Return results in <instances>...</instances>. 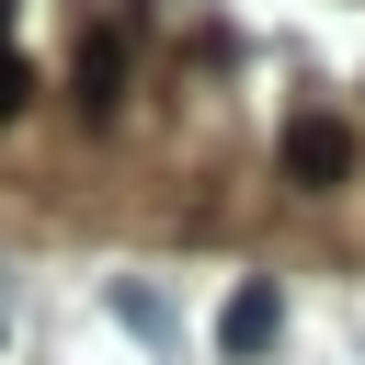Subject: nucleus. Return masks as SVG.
Instances as JSON below:
<instances>
[{
  "mask_svg": "<svg viewBox=\"0 0 365 365\" xmlns=\"http://www.w3.org/2000/svg\"><path fill=\"white\" fill-rule=\"evenodd\" d=\"M285 182H297V194H331V182H354V137H342L331 114H297V125H285Z\"/></svg>",
  "mask_w": 365,
  "mask_h": 365,
  "instance_id": "1",
  "label": "nucleus"
},
{
  "mask_svg": "<svg viewBox=\"0 0 365 365\" xmlns=\"http://www.w3.org/2000/svg\"><path fill=\"white\" fill-rule=\"evenodd\" d=\"M274 331H285V297H274L262 274H251V285H228V319H217V342H228L240 365H262V354H274Z\"/></svg>",
  "mask_w": 365,
  "mask_h": 365,
  "instance_id": "2",
  "label": "nucleus"
},
{
  "mask_svg": "<svg viewBox=\"0 0 365 365\" xmlns=\"http://www.w3.org/2000/svg\"><path fill=\"white\" fill-rule=\"evenodd\" d=\"M114 91H125V46L91 34V46H80V114H114Z\"/></svg>",
  "mask_w": 365,
  "mask_h": 365,
  "instance_id": "3",
  "label": "nucleus"
}]
</instances>
